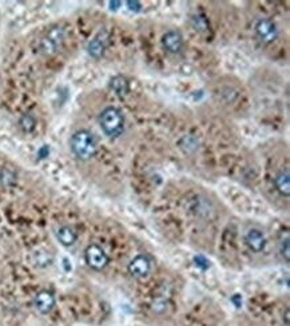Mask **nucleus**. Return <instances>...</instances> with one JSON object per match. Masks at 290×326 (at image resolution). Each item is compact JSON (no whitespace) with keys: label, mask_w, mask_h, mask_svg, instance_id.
I'll list each match as a JSON object with an SVG mask.
<instances>
[{"label":"nucleus","mask_w":290,"mask_h":326,"mask_svg":"<svg viewBox=\"0 0 290 326\" xmlns=\"http://www.w3.org/2000/svg\"><path fill=\"white\" fill-rule=\"evenodd\" d=\"M122 3L120 1H111L110 5H111V10H118V5H120Z\"/></svg>","instance_id":"nucleus-21"},{"label":"nucleus","mask_w":290,"mask_h":326,"mask_svg":"<svg viewBox=\"0 0 290 326\" xmlns=\"http://www.w3.org/2000/svg\"><path fill=\"white\" fill-rule=\"evenodd\" d=\"M70 146L74 155L81 161H90L98 151L95 137L87 130H79L74 133L70 141Z\"/></svg>","instance_id":"nucleus-1"},{"label":"nucleus","mask_w":290,"mask_h":326,"mask_svg":"<svg viewBox=\"0 0 290 326\" xmlns=\"http://www.w3.org/2000/svg\"><path fill=\"white\" fill-rule=\"evenodd\" d=\"M162 43H163V47L166 48V51L170 54H179L183 48V39L178 31H169L165 33Z\"/></svg>","instance_id":"nucleus-9"},{"label":"nucleus","mask_w":290,"mask_h":326,"mask_svg":"<svg viewBox=\"0 0 290 326\" xmlns=\"http://www.w3.org/2000/svg\"><path fill=\"white\" fill-rule=\"evenodd\" d=\"M256 32H257L260 40L262 43H266V44L273 43L278 36L277 26L269 19L258 20L257 24H256Z\"/></svg>","instance_id":"nucleus-5"},{"label":"nucleus","mask_w":290,"mask_h":326,"mask_svg":"<svg viewBox=\"0 0 290 326\" xmlns=\"http://www.w3.org/2000/svg\"><path fill=\"white\" fill-rule=\"evenodd\" d=\"M107 42H109V36H107V33L106 32H100L98 36L92 39L88 44V54H90L91 57L95 58V59H99V58L103 57V54H105V50L107 47Z\"/></svg>","instance_id":"nucleus-10"},{"label":"nucleus","mask_w":290,"mask_h":326,"mask_svg":"<svg viewBox=\"0 0 290 326\" xmlns=\"http://www.w3.org/2000/svg\"><path fill=\"white\" fill-rule=\"evenodd\" d=\"M127 5H129L130 11H134V12H139V11L142 10V4L139 3V1H127Z\"/></svg>","instance_id":"nucleus-19"},{"label":"nucleus","mask_w":290,"mask_h":326,"mask_svg":"<svg viewBox=\"0 0 290 326\" xmlns=\"http://www.w3.org/2000/svg\"><path fill=\"white\" fill-rule=\"evenodd\" d=\"M285 320H286V326H289V310L285 312Z\"/></svg>","instance_id":"nucleus-22"},{"label":"nucleus","mask_w":290,"mask_h":326,"mask_svg":"<svg viewBox=\"0 0 290 326\" xmlns=\"http://www.w3.org/2000/svg\"><path fill=\"white\" fill-rule=\"evenodd\" d=\"M274 183H276V189L278 190V193L285 195V197H289L290 194V177H289V171H281L278 173L274 179Z\"/></svg>","instance_id":"nucleus-13"},{"label":"nucleus","mask_w":290,"mask_h":326,"mask_svg":"<svg viewBox=\"0 0 290 326\" xmlns=\"http://www.w3.org/2000/svg\"><path fill=\"white\" fill-rule=\"evenodd\" d=\"M281 255L285 258L286 262H289L290 261V242L289 238H286L285 241H282L281 243Z\"/></svg>","instance_id":"nucleus-17"},{"label":"nucleus","mask_w":290,"mask_h":326,"mask_svg":"<svg viewBox=\"0 0 290 326\" xmlns=\"http://www.w3.org/2000/svg\"><path fill=\"white\" fill-rule=\"evenodd\" d=\"M232 302H234V305L237 307H241V305H242V298H241L239 294H235V296L232 298Z\"/></svg>","instance_id":"nucleus-20"},{"label":"nucleus","mask_w":290,"mask_h":326,"mask_svg":"<svg viewBox=\"0 0 290 326\" xmlns=\"http://www.w3.org/2000/svg\"><path fill=\"white\" fill-rule=\"evenodd\" d=\"M245 242L250 250L254 253H261L266 246V237L258 229H250L245 236Z\"/></svg>","instance_id":"nucleus-8"},{"label":"nucleus","mask_w":290,"mask_h":326,"mask_svg":"<svg viewBox=\"0 0 290 326\" xmlns=\"http://www.w3.org/2000/svg\"><path fill=\"white\" fill-rule=\"evenodd\" d=\"M57 238L58 241L60 242L63 246H66V247H70L76 242V236L75 230L70 226H62L58 229L57 232Z\"/></svg>","instance_id":"nucleus-11"},{"label":"nucleus","mask_w":290,"mask_h":326,"mask_svg":"<svg viewBox=\"0 0 290 326\" xmlns=\"http://www.w3.org/2000/svg\"><path fill=\"white\" fill-rule=\"evenodd\" d=\"M110 87H111V90L114 91L116 95H119V96H124V95H127V92L130 91L129 81L122 75H116L114 76V78H111Z\"/></svg>","instance_id":"nucleus-12"},{"label":"nucleus","mask_w":290,"mask_h":326,"mask_svg":"<svg viewBox=\"0 0 290 326\" xmlns=\"http://www.w3.org/2000/svg\"><path fill=\"white\" fill-rule=\"evenodd\" d=\"M191 24H193V27H194L197 31H201V32H203L206 30L209 29V22L207 19L202 16V15H195L191 18Z\"/></svg>","instance_id":"nucleus-16"},{"label":"nucleus","mask_w":290,"mask_h":326,"mask_svg":"<svg viewBox=\"0 0 290 326\" xmlns=\"http://www.w3.org/2000/svg\"><path fill=\"white\" fill-rule=\"evenodd\" d=\"M33 262L39 267H47L53 264V255L47 250H38L33 254Z\"/></svg>","instance_id":"nucleus-14"},{"label":"nucleus","mask_w":290,"mask_h":326,"mask_svg":"<svg viewBox=\"0 0 290 326\" xmlns=\"http://www.w3.org/2000/svg\"><path fill=\"white\" fill-rule=\"evenodd\" d=\"M33 303H35V307L39 313L42 314H48L54 310L55 307V297L51 292L48 290H42L39 292L36 296H35V299H33Z\"/></svg>","instance_id":"nucleus-7"},{"label":"nucleus","mask_w":290,"mask_h":326,"mask_svg":"<svg viewBox=\"0 0 290 326\" xmlns=\"http://www.w3.org/2000/svg\"><path fill=\"white\" fill-rule=\"evenodd\" d=\"M151 270V262L146 255H137L129 264V273L135 278H145Z\"/></svg>","instance_id":"nucleus-6"},{"label":"nucleus","mask_w":290,"mask_h":326,"mask_svg":"<svg viewBox=\"0 0 290 326\" xmlns=\"http://www.w3.org/2000/svg\"><path fill=\"white\" fill-rule=\"evenodd\" d=\"M87 265L94 270H103L109 265V257L99 245H90L85 253Z\"/></svg>","instance_id":"nucleus-4"},{"label":"nucleus","mask_w":290,"mask_h":326,"mask_svg":"<svg viewBox=\"0 0 290 326\" xmlns=\"http://www.w3.org/2000/svg\"><path fill=\"white\" fill-rule=\"evenodd\" d=\"M63 42H64V31L60 27H54L46 33L42 40H40V51L46 54V55H53L55 52L62 47Z\"/></svg>","instance_id":"nucleus-3"},{"label":"nucleus","mask_w":290,"mask_h":326,"mask_svg":"<svg viewBox=\"0 0 290 326\" xmlns=\"http://www.w3.org/2000/svg\"><path fill=\"white\" fill-rule=\"evenodd\" d=\"M20 127L23 131L26 133H31L35 130V126H36V119L33 117L32 114H24L23 117L20 118Z\"/></svg>","instance_id":"nucleus-15"},{"label":"nucleus","mask_w":290,"mask_h":326,"mask_svg":"<svg viewBox=\"0 0 290 326\" xmlns=\"http://www.w3.org/2000/svg\"><path fill=\"white\" fill-rule=\"evenodd\" d=\"M194 262L195 265L202 270H207L210 267V262L204 258L203 255H197V257H194Z\"/></svg>","instance_id":"nucleus-18"},{"label":"nucleus","mask_w":290,"mask_h":326,"mask_svg":"<svg viewBox=\"0 0 290 326\" xmlns=\"http://www.w3.org/2000/svg\"><path fill=\"white\" fill-rule=\"evenodd\" d=\"M99 124L103 133L110 138H116L123 133L124 117L116 107H107L99 115Z\"/></svg>","instance_id":"nucleus-2"}]
</instances>
